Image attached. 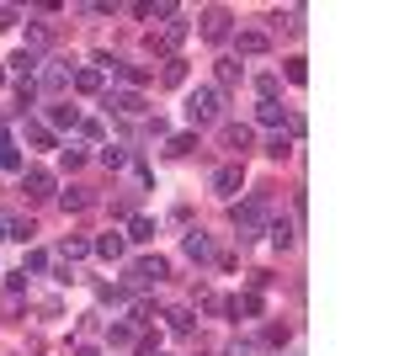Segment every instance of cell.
<instances>
[{
    "label": "cell",
    "mask_w": 399,
    "mask_h": 356,
    "mask_svg": "<svg viewBox=\"0 0 399 356\" xmlns=\"http://www.w3.org/2000/svg\"><path fill=\"white\" fill-rule=\"evenodd\" d=\"M218 117H224V96H218L213 85H197V91L186 96V122H192V133L197 128H213Z\"/></svg>",
    "instance_id": "obj_1"
},
{
    "label": "cell",
    "mask_w": 399,
    "mask_h": 356,
    "mask_svg": "<svg viewBox=\"0 0 399 356\" xmlns=\"http://www.w3.org/2000/svg\"><path fill=\"white\" fill-rule=\"evenodd\" d=\"M266 213H272V202H266L261 191L229 208V218H234V229H240V239H255V234H261V229H266Z\"/></svg>",
    "instance_id": "obj_2"
},
{
    "label": "cell",
    "mask_w": 399,
    "mask_h": 356,
    "mask_svg": "<svg viewBox=\"0 0 399 356\" xmlns=\"http://www.w3.org/2000/svg\"><path fill=\"white\" fill-rule=\"evenodd\" d=\"M218 309L229 314V319H261L266 303H261V293H240V298H229V303H218Z\"/></svg>",
    "instance_id": "obj_3"
},
{
    "label": "cell",
    "mask_w": 399,
    "mask_h": 356,
    "mask_svg": "<svg viewBox=\"0 0 399 356\" xmlns=\"http://www.w3.org/2000/svg\"><path fill=\"white\" fill-rule=\"evenodd\" d=\"M234 32V16L224 11V6H213V11H203V37L208 43H224V37Z\"/></svg>",
    "instance_id": "obj_4"
},
{
    "label": "cell",
    "mask_w": 399,
    "mask_h": 356,
    "mask_svg": "<svg viewBox=\"0 0 399 356\" xmlns=\"http://www.w3.org/2000/svg\"><path fill=\"white\" fill-rule=\"evenodd\" d=\"M240 186H245V170H240V165H218V170H213V191H218L224 202L240 197Z\"/></svg>",
    "instance_id": "obj_5"
},
{
    "label": "cell",
    "mask_w": 399,
    "mask_h": 356,
    "mask_svg": "<svg viewBox=\"0 0 399 356\" xmlns=\"http://www.w3.org/2000/svg\"><path fill=\"white\" fill-rule=\"evenodd\" d=\"M22 191L27 197H53V176L43 165H22Z\"/></svg>",
    "instance_id": "obj_6"
},
{
    "label": "cell",
    "mask_w": 399,
    "mask_h": 356,
    "mask_svg": "<svg viewBox=\"0 0 399 356\" xmlns=\"http://www.w3.org/2000/svg\"><path fill=\"white\" fill-rule=\"evenodd\" d=\"M160 276H165V261H160V255H144V261H133L128 282L133 287H149V282H160Z\"/></svg>",
    "instance_id": "obj_7"
},
{
    "label": "cell",
    "mask_w": 399,
    "mask_h": 356,
    "mask_svg": "<svg viewBox=\"0 0 399 356\" xmlns=\"http://www.w3.org/2000/svg\"><path fill=\"white\" fill-rule=\"evenodd\" d=\"M64 85H70V70H64L59 59L37 64V91H64Z\"/></svg>",
    "instance_id": "obj_8"
},
{
    "label": "cell",
    "mask_w": 399,
    "mask_h": 356,
    "mask_svg": "<svg viewBox=\"0 0 399 356\" xmlns=\"http://www.w3.org/2000/svg\"><path fill=\"white\" fill-rule=\"evenodd\" d=\"M112 107H118L122 117H139V112H144V96H139V91H112V96H107V112H112Z\"/></svg>",
    "instance_id": "obj_9"
},
{
    "label": "cell",
    "mask_w": 399,
    "mask_h": 356,
    "mask_svg": "<svg viewBox=\"0 0 399 356\" xmlns=\"http://www.w3.org/2000/svg\"><path fill=\"white\" fill-rule=\"evenodd\" d=\"M182 250H186V261H213V239H208L203 229H192V234L182 239Z\"/></svg>",
    "instance_id": "obj_10"
},
{
    "label": "cell",
    "mask_w": 399,
    "mask_h": 356,
    "mask_svg": "<svg viewBox=\"0 0 399 356\" xmlns=\"http://www.w3.org/2000/svg\"><path fill=\"white\" fill-rule=\"evenodd\" d=\"M101 85H107V75H101L96 64H85V70H75V91H80V96H96Z\"/></svg>",
    "instance_id": "obj_11"
},
{
    "label": "cell",
    "mask_w": 399,
    "mask_h": 356,
    "mask_svg": "<svg viewBox=\"0 0 399 356\" xmlns=\"http://www.w3.org/2000/svg\"><path fill=\"white\" fill-rule=\"evenodd\" d=\"M234 48H240V53H251V59H255V53H266V48H272V37H266V32H255V27H245V32L234 37Z\"/></svg>",
    "instance_id": "obj_12"
},
{
    "label": "cell",
    "mask_w": 399,
    "mask_h": 356,
    "mask_svg": "<svg viewBox=\"0 0 399 356\" xmlns=\"http://www.w3.org/2000/svg\"><path fill=\"white\" fill-rule=\"evenodd\" d=\"M255 122H261V128H282V122H288V107H282V101H261V107H255Z\"/></svg>",
    "instance_id": "obj_13"
},
{
    "label": "cell",
    "mask_w": 399,
    "mask_h": 356,
    "mask_svg": "<svg viewBox=\"0 0 399 356\" xmlns=\"http://www.w3.org/2000/svg\"><path fill=\"white\" fill-rule=\"evenodd\" d=\"M59 202H64V213H85V208H91L96 197H91L85 186H64V191H59Z\"/></svg>",
    "instance_id": "obj_14"
},
{
    "label": "cell",
    "mask_w": 399,
    "mask_h": 356,
    "mask_svg": "<svg viewBox=\"0 0 399 356\" xmlns=\"http://www.w3.org/2000/svg\"><path fill=\"white\" fill-rule=\"evenodd\" d=\"M59 255H64L70 266H75V261H85V255H91V239H80V234H64V239H59Z\"/></svg>",
    "instance_id": "obj_15"
},
{
    "label": "cell",
    "mask_w": 399,
    "mask_h": 356,
    "mask_svg": "<svg viewBox=\"0 0 399 356\" xmlns=\"http://www.w3.org/2000/svg\"><path fill=\"white\" fill-rule=\"evenodd\" d=\"M224 149L245 155V149H251V128H240V122H224Z\"/></svg>",
    "instance_id": "obj_16"
},
{
    "label": "cell",
    "mask_w": 399,
    "mask_h": 356,
    "mask_svg": "<svg viewBox=\"0 0 399 356\" xmlns=\"http://www.w3.org/2000/svg\"><path fill=\"white\" fill-rule=\"evenodd\" d=\"M91 250H96L101 261H118L122 250H128V239H122V234H101V239H96V245H91Z\"/></svg>",
    "instance_id": "obj_17"
},
{
    "label": "cell",
    "mask_w": 399,
    "mask_h": 356,
    "mask_svg": "<svg viewBox=\"0 0 399 356\" xmlns=\"http://www.w3.org/2000/svg\"><path fill=\"white\" fill-rule=\"evenodd\" d=\"M49 122L53 128H80V112H75L70 101H59V107H49Z\"/></svg>",
    "instance_id": "obj_18"
},
{
    "label": "cell",
    "mask_w": 399,
    "mask_h": 356,
    "mask_svg": "<svg viewBox=\"0 0 399 356\" xmlns=\"http://www.w3.org/2000/svg\"><path fill=\"white\" fill-rule=\"evenodd\" d=\"M122 239H133V245H149V239H155V218H133Z\"/></svg>",
    "instance_id": "obj_19"
},
{
    "label": "cell",
    "mask_w": 399,
    "mask_h": 356,
    "mask_svg": "<svg viewBox=\"0 0 399 356\" xmlns=\"http://www.w3.org/2000/svg\"><path fill=\"white\" fill-rule=\"evenodd\" d=\"M266 234H272V245L288 250V245H293V218H272V224H266Z\"/></svg>",
    "instance_id": "obj_20"
},
{
    "label": "cell",
    "mask_w": 399,
    "mask_h": 356,
    "mask_svg": "<svg viewBox=\"0 0 399 356\" xmlns=\"http://www.w3.org/2000/svg\"><path fill=\"white\" fill-rule=\"evenodd\" d=\"M43 48H49V27H27V48H22V53H32V59H37V53H43Z\"/></svg>",
    "instance_id": "obj_21"
},
{
    "label": "cell",
    "mask_w": 399,
    "mask_h": 356,
    "mask_svg": "<svg viewBox=\"0 0 399 356\" xmlns=\"http://www.w3.org/2000/svg\"><path fill=\"white\" fill-rule=\"evenodd\" d=\"M240 85V64L234 59H218V91H234Z\"/></svg>",
    "instance_id": "obj_22"
},
{
    "label": "cell",
    "mask_w": 399,
    "mask_h": 356,
    "mask_svg": "<svg viewBox=\"0 0 399 356\" xmlns=\"http://www.w3.org/2000/svg\"><path fill=\"white\" fill-rule=\"evenodd\" d=\"M101 165H107V170H122V165H128V149H122V144H101Z\"/></svg>",
    "instance_id": "obj_23"
},
{
    "label": "cell",
    "mask_w": 399,
    "mask_h": 356,
    "mask_svg": "<svg viewBox=\"0 0 399 356\" xmlns=\"http://www.w3.org/2000/svg\"><path fill=\"white\" fill-rule=\"evenodd\" d=\"M112 75L128 85H149V70H139V64H112Z\"/></svg>",
    "instance_id": "obj_24"
},
{
    "label": "cell",
    "mask_w": 399,
    "mask_h": 356,
    "mask_svg": "<svg viewBox=\"0 0 399 356\" xmlns=\"http://www.w3.org/2000/svg\"><path fill=\"white\" fill-rule=\"evenodd\" d=\"M165 85H186V59L176 53V59H165V75H160Z\"/></svg>",
    "instance_id": "obj_25"
},
{
    "label": "cell",
    "mask_w": 399,
    "mask_h": 356,
    "mask_svg": "<svg viewBox=\"0 0 399 356\" xmlns=\"http://www.w3.org/2000/svg\"><path fill=\"white\" fill-rule=\"evenodd\" d=\"M107 341H112V345H133V324H128V319H112V324H107Z\"/></svg>",
    "instance_id": "obj_26"
},
{
    "label": "cell",
    "mask_w": 399,
    "mask_h": 356,
    "mask_svg": "<svg viewBox=\"0 0 399 356\" xmlns=\"http://www.w3.org/2000/svg\"><path fill=\"white\" fill-rule=\"evenodd\" d=\"M197 149V133L186 128V133H170V155H192Z\"/></svg>",
    "instance_id": "obj_27"
},
{
    "label": "cell",
    "mask_w": 399,
    "mask_h": 356,
    "mask_svg": "<svg viewBox=\"0 0 399 356\" xmlns=\"http://www.w3.org/2000/svg\"><path fill=\"white\" fill-rule=\"evenodd\" d=\"M49 272V255L43 250H27V266H22V276H43Z\"/></svg>",
    "instance_id": "obj_28"
},
{
    "label": "cell",
    "mask_w": 399,
    "mask_h": 356,
    "mask_svg": "<svg viewBox=\"0 0 399 356\" xmlns=\"http://www.w3.org/2000/svg\"><path fill=\"white\" fill-rule=\"evenodd\" d=\"M128 324H155V303H149V298H133V319Z\"/></svg>",
    "instance_id": "obj_29"
},
{
    "label": "cell",
    "mask_w": 399,
    "mask_h": 356,
    "mask_svg": "<svg viewBox=\"0 0 399 356\" xmlns=\"http://www.w3.org/2000/svg\"><path fill=\"white\" fill-rule=\"evenodd\" d=\"M266 155H272V160H288L293 155V139H288V133H277V139L266 144Z\"/></svg>",
    "instance_id": "obj_30"
},
{
    "label": "cell",
    "mask_w": 399,
    "mask_h": 356,
    "mask_svg": "<svg viewBox=\"0 0 399 356\" xmlns=\"http://www.w3.org/2000/svg\"><path fill=\"white\" fill-rule=\"evenodd\" d=\"M255 96H261V101H277V75H261V80H255Z\"/></svg>",
    "instance_id": "obj_31"
},
{
    "label": "cell",
    "mask_w": 399,
    "mask_h": 356,
    "mask_svg": "<svg viewBox=\"0 0 399 356\" xmlns=\"http://www.w3.org/2000/svg\"><path fill=\"white\" fill-rule=\"evenodd\" d=\"M165 319H170V330H176V335H192V314H186V309L165 314Z\"/></svg>",
    "instance_id": "obj_32"
},
{
    "label": "cell",
    "mask_w": 399,
    "mask_h": 356,
    "mask_svg": "<svg viewBox=\"0 0 399 356\" xmlns=\"http://www.w3.org/2000/svg\"><path fill=\"white\" fill-rule=\"evenodd\" d=\"M59 160H64V170H80L85 165V149H75V144H70V149H59Z\"/></svg>",
    "instance_id": "obj_33"
},
{
    "label": "cell",
    "mask_w": 399,
    "mask_h": 356,
    "mask_svg": "<svg viewBox=\"0 0 399 356\" xmlns=\"http://www.w3.org/2000/svg\"><path fill=\"white\" fill-rule=\"evenodd\" d=\"M27 139H32L37 149H53V128H27Z\"/></svg>",
    "instance_id": "obj_34"
},
{
    "label": "cell",
    "mask_w": 399,
    "mask_h": 356,
    "mask_svg": "<svg viewBox=\"0 0 399 356\" xmlns=\"http://www.w3.org/2000/svg\"><path fill=\"white\" fill-rule=\"evenodd\" d=\"M16 22H22V11H16V6H0V32H11Z\"/></svg>",
    "instance_id": "obj_35"
},
{
    "label": "cell",
    "mask_w": 399,
    "mask_h": 356,
    "mask_svg": "<svg viewBox=\"0 0 399 356\" xmlns=\"http://www.w3.org/2000/svg\"><path fill=\"white\" fill-rule=\"evenodd\" d=\"M266 345H288V324H266Z\"/></svg>",
    "instance_id": "obj_36"
},
{
    "label": "cell",
    "mask_w": 399,
    "mask_h": 356,
    "mask_svg": "<svg viewBox=\"0 0 399 356\" xmlns=\"http://www.w3.org/2000/svg\"><path fill=\"white\" fill-rule=\"evenodd\" d=\"M0 170H22V155H16V144H11V149H0Z\"/></svg>",
    "instance_id": "obj_37"
},
{
    "label": "cell",
    "mask_w": 399,
    "mask_h": 356,
    "mask_svg": "<svg viewBox=\"0 0 399 356\" xmlns=\"http://www.w3.org/2000/svg\"><path fill=\"white\" fill-rule=\"evenodd\" d=\"M80 133H85V139H91V144H101V139H107V128H101V122H91V117L80 122Z\"/></svg>",
    "instance_id": "obj_38"
},
{
    "label": "cell",
    "mask_w": 399,
    "mask_h": 356,
    "mask_svg": "<svg viewBox=\"0 0 399 356\" xmlns=\"http://www.w3.org/2000/svg\"><path fill=\"white\" fill-rule=\"evenodd\" d=\"M288 80H293V85H303V80H309V70H303V59H288Z\"/></svg>",
    "instance_id": "obj_39"
},
{
    "label": "cell",
    "mask_w": 399,
    "mask_h": 356,
    "mask_svg": "<svg viewBox=\"0 0 399 356\" xmlns=\"http://www.w3.org/2000/svg\"><path fill=\"white\" fill-rule=\"evenodd\" d=\"M0 239H11V218L6 213H0Z\"/></svg>",
    "instance_id": "obj_40"
},
{
    "label": "cell",
    "mask_w": 399,
    "mask_h": 356,
    "mask_svg": "<svg viewBox=\"0 0 399 356\" xmlns=\"http://www.w3.org/2000/svg\"><path fill=\"white\" fill-rule=\"evenodd\" d=\"M0 85H6V64H0Z\"/></svg>",
    "instance_id": "obj_41"
},
{
    "label": "cell",
    "mask_w": 399,
    "mask_h": 356,
    "mask_svg": "<svg viewBox=\"0 0 399 356\" xmlns=\"http://www.w3.org/2000/svg\"><path fill=\"white\" fill-rule=\"evenodd\" d=\"M155 356H160V351H155Z\"/></svg>",
    "instance_id": "obj_42"
}]
</instances>
